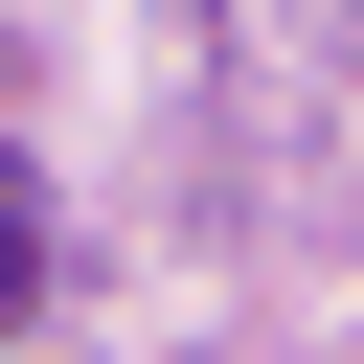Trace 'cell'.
I'll use <instances>...</instances> for the list:
<instances>
[{
  "instance_id": "obj_1",
  "label": "cell",
  "mask_w": 364,
  "mask_h": 364,
  "mask_svg": "<svg viewBox=\"0 0 364 364\" xmlns=\"http://www.w3.org/2000/svg\"><path fill=\"white\" fill-rule=\"evenodd\" d=\"M0 318H23V159H0Z\"/></svg>"
}]
</instances>
